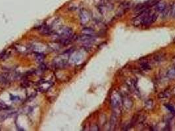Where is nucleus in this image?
Returning a JSON list of instances; mask_svg holds the SVG:
<instances>
[{"label": "nucleus", "mask_w": 175, "mask_h": 131, "mask_svg": "<svg viewBox=\"0 0 175 131\" xmlns=\"http://www.w3.org/2000/svg\"><path fill=\"white\" fill-rule=\"evenodd\" d=\"M72 51H73L71 50V49H69V51H66L64 53L62 54L61 56H59L58 58H57V59L54 61L55 66L62 68L67 65L68 62V59H69V57L70 56V54L72 53Z\"/></svg>", "instance_id": "obj_2"}, {"label": "nucleus", "mask_w": 175, "mask_h": 131, "mask_svg": "<svg viewBox=\"0 0 175 131\" xmlns=\"http://www.w3.org/2000/svg\"><path fill=\"white\" fill-rule=\"evenodd\" d=\"M34 56L36 58V60L38 62L42 63L43 61L45 59V55L43 53H35Z\"/></svg>", "instance_id": "obj_12"}, {"label": "nucleus", "mask_w": 175, "mask_h": 131, "mask_svg": "<svg viewBox=\"0 0 175 131\" xmlns=\"http://www.w3.org/2000/svg\"><path fill=\"white\" fill-rule=\"evenodd\" d=\"M101 1H108V0H101Z\"/></svg>", "instance_id": "obj_26"}, {"label": "nucleus", "mask_w": 175, "mask_h": 131, "mask_svg": "<svg viewBox=\"0 0 175 131\" xmlns=\"http://www.w3.org/2000/svg\"><path fill=\"white\" fill-rule=\"evenodd\" d=\"M82 32L83 34L92 35L94 33L95 31H94V29H92V28H84L82 30Z\"/></svg>", "instance_id": "obj_17"}, {"label": "nucleus", "mask_w": 175, "mask_h": 131, "mask_svg": "<svg viewBox=\"0 0 175 131\" xmlns=\"http://www.w3.org/2000/svg\"><path fill=\"white\" fill-rule=\"evenodd\" d=\"M170 93H171V92H170V90H165V91L161 92L160 94H159L158 98H160V99L167 98L168 97L170 96Z\"/></svg>", "instance_id": "obj_13"}, {"label": "nucleus", "mask_w": 175, "mask_h": 131, "mask_svg": "<svg viewBox=\"0 0 175 131\" xmlns=\"http://www.w3.org/2000/svg\"><path fill=\"white\" fill-rule=\"evenodd\" d=\"M38 90L40 92H44L48 91V90L51 87L52 83L48 81H41L38 83Z\"/></svg>", "instance_id": "obj_5"}, {"label": "nucleus", "mask_w": 175, "mask_h": 131, "mask_svg": "<svg viewBox=\"0 0 175 131\" xmlns=\"http://www.w3.org/2000/svg\"><path fill=\"white\" fill-rule=\"evenodd\" d=\"M140 68L143 71H148L151 70V66L147 62H143L140 64Z\"/></svg>", "instance_id": "obj_19"}, {"label": "nucleus", "mask_w": 175, "mask_h": 131, "mask_svg": "<svg viewBox=\"0 0 175 131\" xmlns=\"http://www.w3.org/2000/svg\"><path fill=\"white\" fill-rule=\"evenodd\" d=\"M158 17V15L157 14V13H153V14H149L148 15V17H147V19H145L144 25H146V26H149L151 25L153 23L155 22L157 19Z\"/></svg>", "instance_id": "obj_7"}, {"label": "nucleus", "mask_w": 175, "mask_h": 131, "mask_svg": "<svg viewBox=\"0 0 175 131\" xmlns=\"http://www.w3.org/2000/svg\"><path fill=\"white\" fill-rule=\"evenodd\" d=\"M39 31L41 34L45 35H51L54 33L53 29L51 26L47 25H43L40 26Z\"/></svg>", "instance_id": "obj_6"}, {"label": "nucleus", "mask_w": 175, "mask_h": 131, "mask_svg": "<svg viewBox=\"0 0 175 131\" xmlns=\"http://www.w3.org/2000/svg\"><path fill=\"white\" fill-rule=\"evenodd\" d=\"M13 78L12 75L10 74L5 73L0 75V83L2 84H7L10 82Z\"/></svg>", "instance_id": "obj_8"}, {"label": "nucleus", "mask_w": 175, "mask_h": 131, "mask_svg": "<svg viewBox=\"0 0 175 131\" xmlns=\"http://www.w3.org/2000/svg\"><path fill=\"white\" fill-rule=\"evenodd\" d=\"M117 124V116L115 115H113L111 116V121H110V128L113 129L115 128V126Z\"/></svg>", "instance_id": "obj_18"}, {"label": "nucleus", "mask_w": 175, "mask_h": 131, "mask_svg": "<svg viewBox=\"0 0 175 131\" xmlns=\"http://www.w3.org/2000/svg\"><path fill=\"white\" fill-rule=\"evenodd\" d=\"M153 100H151V99H149V100L145 102V107L147 108H151L153 107Z\"/></svg>", "instance_id": "obj_20"}, {"label": "nucleus", "mask_w": 175, "mask_h": 131, "mask_svg": "<svg viewBox=\"0 0 175 131\" xmlns=\"http://www.w3.org/2000/svg\"><path fill=\"white\" fill-rule=\"evenodd\" d=\"M90 130H99V126H98L96 125H95L94 126H91Z\"/></svg>", "instance_id": "obj_23"}, {"label": "nucleus", "mask_w": 175, "mask_h": 131, "mask_svg": "<svg viewBox=\"0 0 175 131\" xmlns=\"http://www.w3.org/2000/svg\"><path fill=\"white\" fill-rule=\"evenodd\" d=\"M1 110V108H0V110Z\"/></svg>", "instance_id": "obj_27"}, {"label": "nucleus", "mask_w": 175, "mask_h": 131, "mask_svg": "<svg viewBox=\"0 0 175 131\" xmlns=\"http://www.w3.org/2000/svg\"><path fill=\"white\" fill-rule=\"evenodd\" d=\"M165 107L167 108V109L169 110V111L172 113V114H175V109H174V108L172 107V106L171 105H170V104H165Z\"/></svg>", "instance_id": "obj_22"}, {"label": "nucleus", "mask_w": 175, "mask_h": 131, "mask_svg": "<svg viewBox=\"0 0 175 131\" xmlns=\"http://www.w3.org/2000/svg\"><path fill=\"white\" fill-rule=\"evenodd\" d=\"M122 102V98L118 93L113 94L111 98V104L113 109L118 110L120 108V104Z\"/></svg>", "instance_id": "obj_3"}, {"label": "nucleus", "mask_w": 175, "mask_h": 131, "mask_svg": "<svg viewBox=\"0 0 175 131\" xmlns=\"http://www.w3.org/2000/svg\"><path fill=\"white\" fill-rule=\"evenodd\" d=\"M131 6H132L131 2L126 1V2H123V3H122L121 4H120L119 7L122 9V10L126 11V10L129 9L131 7Z\"/></svg>", "instance_id": "obj_15"}, {"label": "nucleus", "mask_w": 175, "mask_h": 131, "mask_svg": "<svg viewBox=\"0 0 175 131\" xmlns=\"http://www.w3.org/2000/svg\"><path fill=\"white\" fill-rule=\"evenodd\" d=\"M166 7H167V4L165 2L159 1L157 5H155V11L158 13L163 12Z\"/></svg>", "instance_id": "obj_11"}, {"label": "nucleus", "mask_w": 175, "mask_h": 131, "mask_svg": "<svg viewBox=\"0 0 175 131\" xmlns=\"http://www.w3.org/2000/svg\"><path fill=\"white\" fill-rule=\"evenodd\" d=\"M78 39H79V41H82V42L90 43L94 40V37L91 35L83 34L82 35H81L80 37L78 38Z\"/></svg>", "instance_id": "obj_10"}, {"label": "nucleus", "mask_w": 175, "mask_h": 131, "mask_svg": "<svg viewBox=\"0 0 175 131\" xmlns=\"http://www.w3.org/2000/svg\"><path fill=\"white\" fill-rule=\"evenodd\" d=\"M56 35L59 37V42H62L66 39H70L73 36L72 29L68 28V27H63V28L59 29L57 31Z\"/></svg>", "instance_id": "obj_1"}, {"label": "nucleus", "mask_w": 175, "mask_h": 131, "mask_svg": "<svg viewBox=\"0 0 175 131\" xmlns=\"http://www.w3.org/2000/svg\"><path fill=\"white\" fill-rule=\"evenodd\" d=\"M165 59V55L164 54H159V55H156L154 56L153 60H155L156 62H161L164 61Z\"/></svg>", "instance_id": "obj_14"}, {"label": "nucleus", "mask_w": 175, "mask_h": 131, "mask_svg": "<svg viewBox=\"0 0 175 131\" xmlns=\"http://www.w3.org/2000/svg\"><path fill=\"white\" fill-rule=\"evenodd\" d=\"M80 22L82 24H87L88 21L90 20V14L88 13V11L85 9H82L80 11Z\"/></svg>", "instance_id": "obj_4"}, {"label": "nucleus", "mask_w": 175, "mask_h": 131, "mask_svg": "<svg viewBox=\"0 0 175 131\" xmlns=\"http://www.w3.org/2000/svg\"><path fill=\"white\" fill-rule=\"evenodd\" d=\"M122 104H123L124 108L127 110H130L132 106V101L128 96L122 97Z\"/></svg>", "instance_id": "obj_9"}, {"label": "nucleus", "mask_w": 175, "mask_h": 131, "mask_svg": "<svg viewBox=\"0 0 175 131\" xmlns=\"http://www.w3.org/2000/svg\"><path fill=\"white\" fill-rule=\"evenodd\" d=\"M172 62L174 63V64L175 65V56H173V57H172Z\"/></svg>", "instance_id": "obj_24"}, {"label": "nucleus", "mask_w": 175, "mask_h": 131, "mask_svg": "<svg viewBox=\"0 0 175 131\" xmlns=\"http://www.w3.org/2000/svg\"><path fill=\"white\" fill-rule=\"evenodd\" d=\"M172 43H173L174 44H175V37L173 39V41H172Z\"/></svg>", "instance_id": "obj_25"}, {"label": "nucleus", "mask_w": 175, "mask_h": 131, "mask_svg": "<svg viewBox=\"0 0 175 131\" xmlns=\"http://www.w3.org/2000/svg\"><path fill=\"white\" fill-rule=\"evenodd\" d=\"M167 78L170 80H174L175 79V69L171 68L169 70V71L167 73Z\"/></svg>", "instance_id": "obj_16"}, {"label": "nucleus", "mask_w": 175, "mask_h": 131, "mask_svg": "<svg viewBox=\"0 0 175 131\" xmlns=\"http://www.w3.org/2000/svg\"><path fill=\"white\" fill-rule=\"evenodd\" d=\"M174 69H175V67H174Z\"/></svg>", "instance_id": "obj_28"}, {"label": "nucleus", "mask_w": 175, "mask_h": 131, "mask_svg": "<svg viewBox=\"0 0 175 131\" xmlns=\"http://www.w3.org/2000/svg\"><path fill=\"white\" fill-rule=\"evenodd\" d=\"M170 15L172 17H175V2L172 4V6L170 7Z\"/></svg>", "instance_id": "obj_21"}]
</instances>
